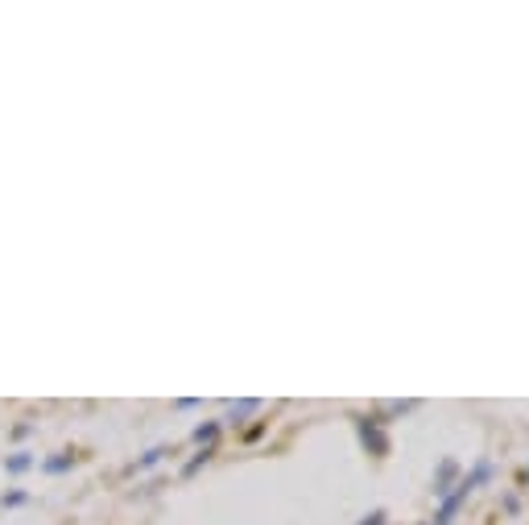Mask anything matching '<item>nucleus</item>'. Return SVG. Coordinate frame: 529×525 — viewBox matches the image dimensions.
<instances>
[{
  "mask_svg": "<svg viewBox=\"0 0 529 525\" xmlns=\"http://www.w3.org/2000/svg\"><path fill=\"white\" fill-rule=\"evenodd\" d=\"M360 439H364V447H372V455H385L389 451V439H385L381 422H372V418L360 422Z\"/></svg>",
  "mask_w": 529,
  "mask_h": 525,
  "instance_id": "obj_2",
  "label": "nucleus"
},
{
  "mask_svg": "<svg viewBox=\"0 0 529 525\" xmlns=\"http://www.w3.org/2000/svg\"><path fill=\"white\" fill-rule=\"evenodd\" d=\"M195 439H199V443H203V439L211 443V439H215V426H199V430H195Z\"/></svg>",
  "mask_w": 529,
  "mask_h": 525,
  "instance_id": "obj_5",
  "label": "nucleus"
},
{
  "mask_svg": "<svg viewBox=\"0 0 529 525\" xmlns=\"http://www.w3.org/2000/svg\"><path fill=\"white\" fill-rule=\"evenodd\" d=\"M29 463H34V459H29V455H17V459H9V472H25Z\"/></svg>",
  "mask_w": 529,
  "mask_h": 525,
  "instance_id": "obj_4",
  "label": "nucleus"
},
{
  "mask_svg": "<svg viewBox=\"0 0 529 525\" xmlns=\"http://www.w3.org/2000/svg\"><path fill=\"white\" fill-rule=\"evenodd\" d=\"M455 472H459V468H455V459H447L443 468H439V488H434V492H447V484L455 480Z\"/></svg>",
  "mask_w": 529,
  "mask_h": 525,
  "instance_id": "obj_3",
  "label": "nucleus"
},
{
  "mask_svg": "<svg viewBox=\"0 0 529 525\" xmlns=\"http://www.w3.org/2000/svg\"><path fill=\"white\" fill-rule=\"evenodd\" d=\"M381 521H385V513H381V509L372 513V517H364V525H381Z\"/></svg>",
  "mask_w": 529,
  "mask_h": 525,
  "instance_id": "obj_6",
  "label": "nucleus"
},
{
  "mask_svg": "<svg viewBox=\"0 0 529 525\" xmlns=\"http://www.w3.org/2000/svg\"><path fill=\"white\" fill-rule=\"evenodd\" d=\"M488 476H492V468H488V463H476V472H472V476H463V480L455 484V492H451V497L443 501V509H439V517H434V525H447V521L455 517V509H459L463 501H468L472 492H476V484H484Z\"/></svg>",
  "mask_w": 529,
  "mask_h": 525,
  "instance_id": "obj_1",
  "label": "nucleus"
}]
</instances>
